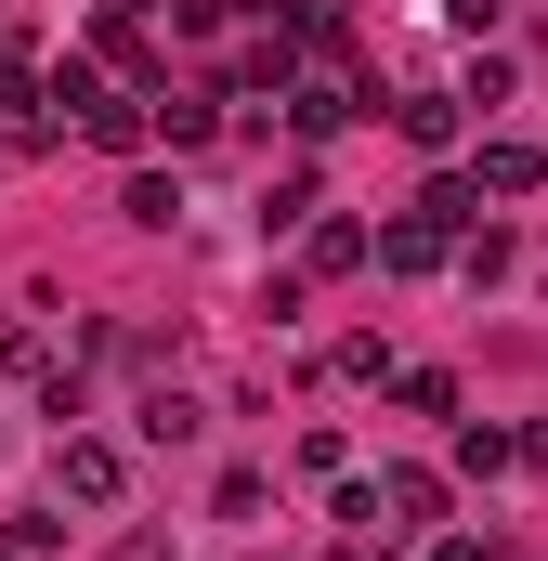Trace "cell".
Masks as SVG:
<instances>
[{
	"instance_id": "obj_1",
	"label": "cell",
	"mask_w": 548,
	"mask_h": 561,
	"mask_svg": "<svg viewBox=\"0 0 548 561\" xmlns=\"http://www.w3.org/2000/svg\"><path fill=\"white\" fill-rule=\"evenodd\" d=\"M118 483H132V457H118V444H53V496H79V510H118Z\"/></svg>"
},
{
	"instance_id": "obj_2",
	"label": "cell",
	"mask_w": 548,
	"mask_h": 561,
	"mask_svg": "<svg viewBox=\"0 0 548 561\" xmlns=\"http://www.w3.org/2000/svg\"><path fill=\"white\" fill-rule=\"evenodd\" d=\"M132 431H144V444H196V431H209V405H196V392H144Z\"/></svg>"
},
{
	"instance_id": "obj_3",
	"label": "cell",
	"mask_w": 548,
	"mask_h": 561,
	"mask_svg": "<svg viewBox=\"0 0 548 561\" xmlns=\"http://www.w3.org/2000/svg\"><path fill=\"white\" fill-rule=\"evenodd\" d=\"M366 510H406V523H431V510H444V483H431V470H392V483H366Z\"/></svg>"
},
{
	"instance_id": "obj_4",
	"label": "cell",
	"mask_w": 548,
	"mask_h": 561,
	"mask_svg": "<svg viewBox=\"0 0 548 561\" xmlns=\"http://www.w3.org/2000/svg\"><path fill=\"white\" fill-rule=\"evenodd\" d=\"M340 561H392V549H379V536H353V549H340Z\"/></svg>"
}]
</instances>
